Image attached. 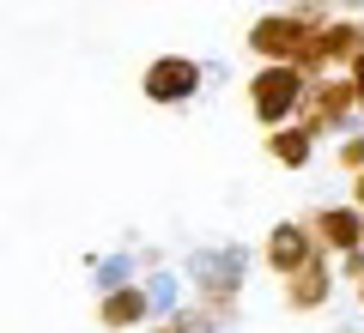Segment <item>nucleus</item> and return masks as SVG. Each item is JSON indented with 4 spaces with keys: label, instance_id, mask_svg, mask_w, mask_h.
I'll return each instance as SVG.
<instances>
[{
    "label": "nucleus",
    "instance_id": "obj_1",
    "mask_svg": "<svg viewBox=\"0 0 364 333\" xmlns=\"http://www.w3.org/2000/svg\"><path fill=\"white\" fill-rule=\"evenodd\" d=\"M249 109H255V121L279 128V121H286L291 109H304V73H298L291 61L261 67V73L249 79Z\"/></svg>",
    "mask_w": 364,
    "mask_h": 333
},
{
    "label": "nucleus",
    "instance_id": "obj_2",
    "mask_svg": "<svg viewBox=\"0 0 364 333\" xmlns=\"http://www.w3.org/2000/svg\"><path fill=\"white\" fill-rule=\"evenodd\" d=\"M188 279H195L200 297H237L249 279V249L225 243V249H195L188 255Z\"/></svg>",
    "mask_w": 364,
    "mask_h": 333
},
{
    "label": "nucleus",
    "instance_id": "obj_3",
    "mask_svg": "<svg viewBox=\"0 0 364 333\" xmlns=\"http://www.w3.org/2000/svg\"><path fill=\"white\" fill-rule=\"evenodd\" d=\"M200 85H207V61H188V55H164V61H152V67H146V79H140L146 103H158V109L188 103Z\"/></svg>",
    "mask_w": 364,
    "mask_h": 333
},
{
    "label": "nucleus",
    "instance_id": "obj_4",
    "mask_svg": "<svg viewBox=\"0 0 364 333\" xmlns=\"http://www.w3.org/2000/svg\"><path fill=\"white\" fill-rule=\"evenodd\" d=\"M310 43H316L310 18H304V13H286V6H279L273 18H255V25H249V49H255L261 61H291V55L310 49Z\"/></svg>",
    "mask_w": 364,
    "mask_h": 333
},
{
    "label": "nucleus",
    "instance_id": "obj_5",
    "mask_svg": "<svg viewBox=\"0 0 364 333\" xmlns=\"http://www.w3.org/2000/svg\"><path fill=\"white\" fill-rule=\"evenodd\" d=\"M316 236H322L328 249H358L364 243V206H322L316 212Z\"/></svg>",
    "mask_w": 364,
    "mask_h": 333
},
{
    "label": "nucleus",
    "instance_id": "obj_6",
    "mask_svg": "<svg viewBox=\"0 0 364 333\" xmlns=\"http://www.w3.org/2000/svg\"><path fill=\"white\" fill-rule=\"evenodd\" d=\"M304 261H316V243L304 236V224H279V231L267 236V267L273 273H298Z\"/></svg>",
    "mask_w": 364,
    "mask_h": 333
},
{
    "label": "nucleus",
    "instance_id": "obj_7",
    "mask_svg": "<svg viewBox=\"0 0 364 333\" xmlns=\"http://www.w3.org/2000/svg\"><path fill=\"white\" fill-rule=\"evenodd\" d=\"M152 315V297L134 291V285H116V291H104V303H97V321L104 327H128V321Z\"/></svg>",
    "mask_w": 364,
    "mask_h": 333
},
{
    "label": "nucleus",
    "instance_id": "obj_8",
    "mask_svg": "<svg viewBox=\"0 0 364 333\" xmlns=\"http://www.w3.org/2000/svg\"><path fill=\"white\" fill-rule=\"evenodd\" d=\"M328 291H334L328 267H322V261H304L298 279H291V291H286V309H322V303H328Z\"/></svg>",
    "mask_w": 364,
    "mask_h": 333
},
{
    "label": "nucleus",
    "instance_id": "obj_9",
    "mask_svg": "<svg viewBox=\"0 0 364 333\" xmlns=\"http://www.w3.org/2000/svg\"><path fill=\"white\" fill-rule=\"evenodd\" d=\"M267 152L279 158L286 170H304V164L316 158V133H304V128H279V133L267 140Z\"/></svg>",
    "mask_w": 364,
    "mask_h": 333
},
{
    "label": "nucleus",
    "instance_id": "obj_10",
    "mask_svg": "<svg viewBox=\"0 0 364 333\" xmlns=\"http://www.w3.org/2000/svg\"><path fill=\"white\" fill-rule=\"evenodd\" d=\"M146 297H152V315H176L182 309V279L176 273H152L146 279Z\"/></svg>",
    "mask_w": 364,
    "mask_h": 333
},
{
    "label": "nucleus",
    "instance_id": "obj_11",
    "mask_svg": "<svg viewBox=\"0 0 364 333\" xmlns=\"http://www.w3.org/2000/svg\"><path fill=\"white\" fill-rule=\"evenodd\" d=\"M91 279H97V291H116V285H128V279H134V255H109V261H97V267H91Z\"/></svg>",
    "mask_w": 364,
    "mask_h": 333
},
{
    "label": "nucleus",
    "instance_id": "obj_12",
    "mask_svg": "<svg viewBox=\"0 0 364 333\" xmlns=\"http://www.w3.org/2000/svg\"><path fill=\"white\" fill-rule=\"evenodd\" d=\"M340 164L358 176V170H364V140H346V146H340Z\"/></svg>",
    "mask_w": 364,
    "mask_h": 333
},
{
    "label": "nucleus",
    "instance_id": "obj_13",
    "mask_svg": "<svg viewBox=\"0 0 364 333\" xmlns=\"http://www.w3.org/2000/svg\"><path fill=\"white\" fill-rule=\"evenodd\" d=\"M340 273H346V279H364V255H358V249H346V261H340Z\"/></svg>",
    "mask_w": 364,
    "mask_h": 333
},
{
    "label": "nucleus",
    "instance_id": "obj_14",
    "mask_svg": "<svg viewBox=\"0 0 364 333\" xmlns=\"http://www.w3.org/2000/svg\"><path fill=\"white\" fill-rule=\"evenodd\" d=\"M352 206H364V170L352 176Z\"/></svg>",
    "mask_w": 364,
    "mask_h": 333
},
{
    "label": "nucleus",
    "instance_id": "obj_15",
    "mask_svg": "<svg viewBox=\"0 0 364 333\" xmlns=\"http://www.w3.org/2000/svg\"><path fill=\"white\" fill-rule=\"evenodd\" d=\"M358 303H364V279H358Z\"/></svg>",
    "mask_w": 364,
    "mask_h": 333
}]
</instances>
